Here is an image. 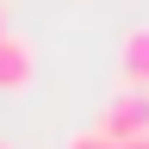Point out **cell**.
Returning <instances> with one entry per match:
<instances>
[{
  "instance_id": "obj_7",
  "label": "cell",
  "mask_w": 149,
  "mask_h": 149,
  "mask_svg": "<svg viewBox=\"0 0 149 149\" xmlns=\"http://www.w3.org/2000/svg\"><path fill=\"white\" fill-rule=\"evenodd\" d=\"M0 149H13V143H6V137H0Z\"/></svg>"
},
{
  "instance_id": "obj_1",
  "label": "cell",
  "mask_w": 149,
  "mask_h": 149,
  "mask_svg": "<svg viewBox=\"0 0 149 149\" xmlns=\"http://www.w3.org/2000/svg\"><path fill=\"white\" fill-rule=\"evenodd\" d=\"M93 130H106L112 143H137V137H149V93H143V87H124V93H112Z\"/></svg>"
},
{
  "instance_id": "obj_2",
  "label": "cell",
  "mask_w": 149,
  "mask_h": 149,
  "mask_svg": "<svg viewBox=\"0 0 149 149\" xmlns=\"http://www.w3.org/2000/svg\"><path fill=\"white\" fill-rule=\"evenodd\" d=\"M31 74H37V50L6 31V37H0V93H25Z\"/></svg>"
},
{
  "instance_id": "obj_5",
  "label": "cell",
  "mask_w": 149,
  "mask_h": 149,
  "mask_svg": "<svg viewBox=\"0 0 149 149\" xmlns=\"http://www.w3.org/2000/svg\"><path fill=\"white\" fill-rule=\"evenodd\" d=\"M118 149H149V137H137V143H118Z\"/></svg>"
},
{
  "instance_id": "obj_3",
  "label": "cell",
  "mask_w": 149,
  "mask_h": 149,
  "mask_svg": "<svg viewBox=\"0 0 149 149\" xmlns=\"http://www.w3.org/2000/svg\"><path fill=\"white\" fill-rule=\"evenodd\" d=\"M118 68H124V87H143L149 93V25H137L118 50Z\"/></svg>"
},
{
  "instance_id": "obj_6",
  "label": "cell",
  "mask_w": 149,
  "mask_h": 149,
  "mask_svg": "<svg viewBox=\"0 0 149 149\" xmlns=\"http://www.w3.org/2000/svg\"><path fill=\"white\" fill-rule=\"evenodd\" d=\"M0 37H6V13H0Z\"/></svg>"
},
{
  "instance_id": "obj_4",
  "label": "cell",
  "mask_w": 149,
  "mask_h": 149,
  "mask_svg": "<svg viewBox=\"0 0 149 149\" xmlns=\"http://www.w3.org/2000/svg\"><path fill=\"white\" fill-rule=\"evenodd\" d=\"M68 149H118V143H112L106 130H74V137H68Z\"/></svg>"
}]
</instances>
